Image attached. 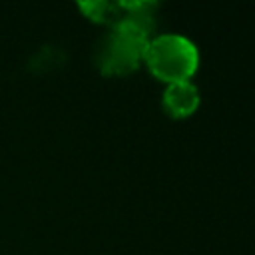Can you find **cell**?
<instances>
[{"label": "cell", "instance_id": "1", "mask_svg": "<svg viewBox=\"0 0 255 255\" xmlns=\"http://www.w3.org/2000/svg\"><path fill=\"white\" fill-rule=\"evenodd\" d=\"M143 60L157 78L171 84L187 80L195 72L199 56L189 38L179 34H161L149 38L143 50Z\"/></svg>", "mask_w": 255, "mask_h": 255}, {"label": "cell", "instance_id": "2", "mask_svg": "<svg viewBox=\"0 0 255 255\" xmlns=\"http://www.w3.org/2000/svg\"><path fill=\"white\" fill-rule=\"evenodd\" d=\"M197 104H199V92L195 84H191L189 80L171 82L163 92V106L171 116L177 118L187 116L197 108Z\"/></svg>", "mask_w": 255, "mask_h": 255}]
</instances>
